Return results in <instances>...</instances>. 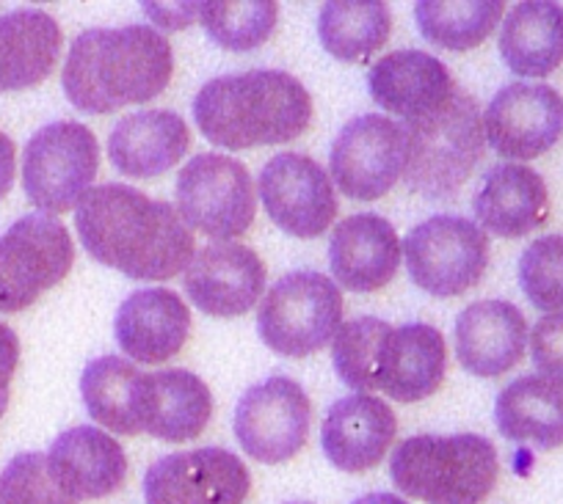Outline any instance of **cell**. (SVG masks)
<instances>
[{
  "label": "cell",
  "instance_id": "e0dca14e",
  "mask_svg": "<svg viewBox=\"0 0 563 504\" xmlns=\"http://www.w3.org/2000/svg\"><path fill=\"white\" fill-rule=\"evenodd\" d=\"M113 331L119 348L130 359L139 365H164L188 343L191 309L175 290L144 287L124 298L113 320Z\"/></svg>",
  "mask_w": 563,
  "mask_h": 504
},
{
  "label": "cell",
  "instance_id": "30bf717a",
  "mask_svg": "<svg viewBox=\"0 0 563 504\" xmlns=\"http://www.w3.org/2000/svg\"><path fill=\"white\" fill-rule=\"evenodd\" d=\"M75 262L69 229L45 213L23 215L0 237V314H18L67 279Z\"/></svg>",
  "mask_w": 563,
  "mask_h": 504
},
{
  "label": "cell",
  "instance_id": "f546056e",
  "mask_svg": "<svg viewBox=\"0 0 563 504\" xmlns=\"http://www.w3.org/2000/svg\"><path fill=\"white\" fill-rule=\"evenodd\" d=\"M144 372L122 356H100L80 376V394L91 419L117 436H139Z\"/></svg>",
  "mask_w": 563,
  "mask_h": 504
},
{
  "label": "cell",
  "instance_id": "4dcf8cb0",
  "mask_svg": "<svg viewBox=\"0 0 563 504\" xmlns=\"http://www.w3.org/2000/svg\"><path fill=\"white\" fill-rule=\"evenodd\" d=\"M393 34V14L382 0H334L321 9L318 36L329 56L360 64L382 51Z\"/></svg>",
  "mask_w": 563,
  "mask_h": 504
},
{
  "label": "cell",
  "instance_id": "d6a6232c",
  "mask_svg": "<svg viewBox=\"0 0 563 504\" xmlns=\"http://www.w3.org/2000/svg\"><path fill=\"white\" fill-rule=\"evenodd\" d=\"M393 325L382 317H356L340 325L334 334L332 361L340 381L354 392H376L382 354Z\"/></svg>",
  "mask_w": 563,
  "mask_h": 504
},
{
  "label": "cell",
  "instance_id": "8d00e7d4",
  "mask_svg": "<svg viewBox=\"0 0 563 504\" xmlns=\"http://www.w3.org/2000/svg\"><path fill=\"white\" fill-rule=\"evenodd\" d=\"M530 354H533L536 370L563 387V312L547 314L533 325Z\"/></svg>",
  "mask_w": 563,
  "mask_h": 504
},
{
  "label": "cell",
  "instance_id": "6da1fadb",
  "mask_svg": "<svg viewBox=\"0 0 563 504\" xmlns=\"http://www.w3.org/2000/svg\"><path fill=\"white\" fill-rule=\"evenodd\" d=\"M75 229L89 257L135 281H169L197 254L177 208L119 182L86 193L75 208Z\"/></svg>",
  "mask_w": 563,
  "mask_h": 504
},
{
  "label": "cell",
  "instance_id": "ab89813d",
  "mask_svg": "<svg viewBox=\"0 0 563 504\" xmlns=\"http://www.w3.org/2000/svg\"><path fill=\"white\" fill-rule=\"evenodd\" d=\"M14 171H18V149L7 133H0V199L12 191Z\"/></svg>",
  "mask_w": 563,
  "mask_h": 504
},
{
  "label": "cell",
  "instance_id": "5b68a950",
  "mask_svg": "<svg viewBox=\"0 0 563 504\" xmlns=\"http://www.w3.org/2000/svg\"><path fill=\"white\" fill-rule=\"evenodd\" d=\"M497 474L495 444L475 433L406 438L389 460L395 488L426 504H481Z\"/></svg>",
  "mask_w": 563,
  "mask_h": 504
},
{
  "label": "cell",
  "instance_id": "f1b7e54d",
  "mask_svg": "<svg viewBox=\"0 0 563 504\" xmlns=\"http://www.w3.org/2000/svg\"><path fill=\"white\" fill-rule=\"evenodd\" d=\"M497 430L536 449L563 447V387L544 376H525L508 383L495 403Z\"/></svg>",
  "mask_w": 563,
  "mask_h": 504
},
{
  "label": "cell",
  "instance_id": "d4e9b609",
  "mask_svg": "<svg viewBox=\"0 0 563 504\" xmlns=\"http://www.w3.org/2000/svg\"><path fill=\"white\" fill-rule=\"evenodd\" d=\"M445 336L429 323H409L393 328L384 343L378 389L395 403H420L445 381Z\"/></svg>",
  "mask_w": 563,
  "mask_h": 504
},
{
  "label": "cell",
  "instance_id": "ba28073f",
  "mask_svg": "<svg viewBox=\"0 0 563 504\" xmlns=\"http://www.w3.org/2000/svg\"><path fill=\"white\" fill-rule=\"evenodd\" d=\"M177 213L191 232L230 243L246 235L257 213V191L241 160L219 152L194 155L177 177Z\"/></svg>",
  "mask_w": 563,
  "mask_h": 504
},
{
  "label": "cell",
  "instance_id": "d6986e66",
  "mask_svg": "<svg viewBox=\"0 0 563 504\" xmlns=\"http://www.w3.org/2000/svg\"><path fill=\"white\" fill-rule=\"evenodd\" d=\"M398 232L376 213L349 215L329 240V265L334 281L351 292H376L395 279L400 265Z\"/></svg>",
  "mask_w": 563,
  "mask_h": 504
},
{
  "label": "cell",
  "instance_id": "4316f807",
  "mask_svg": "<svg viewBox=\"0 0 563 504\" xmlns=\"http://www.w3.org/2000/svg\"><path fill=\"white\" fill-rule=\"evenodd\" d=\"M62 25L40 9L0 14V94L45 83L62 56Z\"/></svg>",
  "mask_w": 563,
  "mask_h": 504
},
{
  "label": "cell",
  "instance_id": "8fae6325",
  "mask_svg": "<svg viewBox=\"0 0 563 504\" xmlns=\"http://www.w3.org/2000/svg\"><path fill=\"white\" fill-rule=\"evenodd\" d=\"M310 436V397L294 378L271 376L243 392L235 408V438L257 463L296 458Z\"/></svg>",
  "mask_w": 563,
  "mask_h": 504
},
{
  "label": "cell",
  "instance_id": "2e32d148",
  "mask_svg": "<svg viewBox=\"0 0 563 504\" xmlns=\"http://www.w3.org/2000/svg\"><path fill=\"white\" fill-rule=\"evenodd\" d=\"M183 284L199 312L238 317L263 295L265 265L257 251L241 243H210L194 254Z\"/></svg>",
  "mask_w": 563,
  "mask_h": 504
},
{
  "label": "cell",
  "instance_id": "3957f363",
  "mask_svg": "<svg viewBox=\"0 0 563 504\" xmlns=\"http://www.w3.org/2000/svg\"><path fill=\"white\" fill-rule=\"evenodd\" d=\"M194 122L221 149L288 144L310 127L312 97L282 69L224 75L199 89Z\"/></svg>",
  "mask_w": 563,
  "mask_h": 504
},
{
  "label": "cell",
  "instance_id": "277c9868",
  "mask_svg": "<svg viewBox=\"0 0 563 504\" xmlns=\"http://www.w3.org/2000/svg\"><path fill=\"white\" fill-rule=\"evenodd\" d=\"M404 133V180L429 199H451L473 177L486 149L484 116L464 89H453L440 108L406 122Z\"/></svg>",
  "mask_w": 563,
  "mask_h": 504
},
{
  "label": "cell",
  "instance_id": "ffe728a7",
  "mask_svg": "<svg viewBox=\"0 0 563 504\" xmlns=\"http://www.w3.org/2000/svg\"><path fill=\"white\" fill-rule=\"evenodd\" d=\"M528 348L525 314L508 301L470 303L456 320V359L478 378H500L522 361Z\"/></svg>",
  "mask_w": 563,
  "mask_h": 504
},
{
  "label": "cell",
  "instance_id": "cb8c5ba5",
  "mask_svg": "<svg viewBox=\"0 0 563 504\" xmlns=\"http://www.w3.org/2000/svg\"><path fill=\"white\" fill-rule=\"evenodd\" d=\"M367 89L376 105L411 122L440 108L456 86L445 64L431 53L395 51L373 64Z\"/></svg>",
  "mask_w": 563,
  "mask_h": 504
},
{
  "label": "cell",
  "instance_id": "d590c367",
  "mask_svg": "<svg viewBox=\"0 0 563 504\" xmlns=\"http://www.w3.org/2000/svg\"><path fill=\"white\" fill-rule=\"evenodd\" d=\"M0 504H80L58 488L47 455L20 452L0 471Z\"/></svg>",
  "mask_w": 563,
  "mask_h": 504
},
{
  "label": "cell",
  "instance_id": "7c38bea8",
  "mask_svg": "<svg viewBox=\"0 0 563 504\" xmlns=\"http://www.w3.org/2000/svg\"><path fill=\"white\" fill-rule=\"evenodd\" d=\"M406 168L404 124L365 113L345 124L332 144L329 171L340 191L356 202H376L395 188Z\"/></svg>",
  "mask_w": 563,
  "mask_h": 504
},
{
  "label": "cell",
  "instance_id": "74e56055",
  "mask_svg": "<svg viewBox=\"0 0 563 504\" xmlns=\"http://www.w3.org/2000/svg\"><path fill=\"white\" fill-rule=\"evenodd\" d=\"M20 365V339L7 323H0V419L9 408V389Z\"/></svg>",
  "mask_w": 563,
  "mask_h": 504
},
{
  "label": "cell",
  "instance_id": "e575fe53",
  "mask_svg": "<svg viewBox=\"0 0 563 504\" xmlns=\"http://www.w3.org/2000/svg\"><path fill=\"white\" fill-rule=\"evenodd\" d=\"M519 284L541 312H563V235L536 237L519 257Z\"/></svg>",
  "mask_w": 563,
  "mask_h": 504
},
{
  "label": "cell",
  "instance_id": "603a6c76",
  "mask_svg": "<svg viewBox=\"0 0 563 504\" xmlns=\"http://www.w3.org/2000/svg\"><path fill=\"white\" fill-rule=\"evenodd\" d=\"M473 210L481 229L517 240L544 224L550 215V193L539 171L519 163H500L481 180Z\"/></svg>",
  "mask_w": 563,
  "mask_h": 504
},
{
  "label": "cell",
  "instance_id": "f35d334b",
  "mask_svg": "<svg viewBox=\"0 0 563 504\" xmlns=\"http://www.w3.org/2000/svg\"><path fill=\"white\" fill-rule=\"evenodd\" d=\"M147 14H153V20L164 29H186L188 23L199 20L202 12V3H175V7H164V3H150Z\"/></svg>",
  "mask_w": 563,
  "mask_h": 504
},
{
  "label": "cell",
  "instance_id": "9a60e30c",
  "mask_svg": "<svg viewBox=\"0 0 563 504\" xmlns=\"http://www.w3.org/2000/svg\"><path fill=\"white\" fill-rule=\"evenodd\" d=\"M492 149L508 160H533L561 141L563 97L547 83H508L484 113Z\"/></svg>",
  "mask_w": 563,
  "mask_h": 504
},
{
  "label": "cell",
  "instance_id": "5bb4252c",
  "mask_svg": "<svg viewBox=\"0 0 563 504\" xmlns=\"http://www.w3.org/2000/svg\"><path fill=\"white\" fill-rule=\"evenodd\" d=\"M249 491L246 463L221 447L164 455L144 474L147 504H243Z\"/></svg>",
  "mask_w": 563,
  "mask_h": 504
},
{
  "label": "cell",
  "instance_id": "484cf974",
  "mask_svg": "<svg viewBox=\"0 0 563 504\" xmlns=\"http://www.w3.org/2000/svg\"><path fill=\"white\" fill-rule=\"evenodd\" d=\"M213 414L208 383L188 370H161L144 376L139 403L141 430L158 441L183 444L202 436Z\"/></svg>",
  "mask_w": 563,
  "mask_h": 504
},
{
  "label": "cell",
  "instance_id": "b9f144b4",
  "mask_svg": "<svg viewBox=\"0 0 563 504\" xmlns=\"http://www.w3.org/2000/svg\"><path fill=\"white\" fill-rule=\"evenodd\" d=\"M288 504H310V502H288Z\"/></svg>",
  "mask_w": 563,
  "mask_h": 504
},
{
  "label": "cell",
  "instance_id": "836d02e7",
  "mask_svg": "<svg viewBox=\"0 0 563 504\" xmlns=\"http://www.w3.org/2000/svg\"><path fill=\"white\" fill-rule=\"evenodd\" d=\"M199 20L216 45L246 53L271 40L279 20V7L274 0H238V3L216 0V3H202Z\"/></svg>",
  "mask_w": 563,
  "mask_h": 504
},
{
  "label": "cell",
  "instance_id": "8992f818",
  "mask_svg": "<svg viewBox=\"0 0 563 504\" xmlns=\"http://www.w3.org/2000/svg\"><path fill=\"white\" fill-rule=\"evenodd\" d=\"M343 325V292L338 281L316 270L282 276L260 301L257 331L265 348L288 359L318 354Z\"/></svg>",
  "mask_w": 563,
  "mask_h": 504
},
{
  "label": "cell",
  "instance_id": "ac0fdd59",
  "mask_svg": "<svg viewBox=\"0 0 563 504\" xmlns=\"http://www.w3.org/2000/svg\"><path fill=\"white\" fill-rule=\"evenodd\" d=\"M47 469L67 496L91 502L117 493L128 480L122 444L91 425L69 427L47 449Z\"/></svg>",
  "mask_w": 563,
  "mask_h": 504
},
{
  "label": "cell",
  "instance_id": "7402d4cb",
  "mask_svg": "<svg viewBox=\"0 0 563 504\" xmlns=\"http://www.w3.org/2000/svg\"><path fill=\"white\" fill-rule=\"evenodd\" d=\"M191 149V130L175 111H135L119 119L108 135L113 168L133 180L166 175Z\"/></svg>",
  "mask_w": 563,
  "mask_h": 504
},
{
  "label": "cell",
  "instance_id": "1f68e13d",
  "mask_svg": "<svg viewBox=\"0 0 563 504\" xmlns=\"http://www.w3.org/2000/svg\"><path fill=\"white\" fill-rule=\"evenodd\" d=\"M503 12L506 7L500 0H420L415 7V20L422 40L442 51L462 53L484 45L503 20Z\"/></svg>",
  "mask_w": 563,
  "mask_h": 504
},
{
  "label": "cell",
  "instance_id": "4fadbf2b",
  "mask_svg": "<svg viewBox=\"0 0 563 504\" xmlns=\"http://www.w3.org/2000/svg\"><path fill=\"white\" fill-rule=\"evenodd\" d=\"M260 202L282 232L294 237H321L338 215L332 177L321 163L301 152H279L260 171Z\"/></svg>",
  "mask_w": 563,
  "mask_h": 504
},
{
  "label": "cell",
  "instance_id": "44dd1931",
  "mask_svg": "<svg viewBox=\"0 0 563 504\" xmlns=\"http://www.w3.org/2000/svg\"><path fill=\"white\" fill-rule=\"evenodd\" d=\"M398 433V419L384 400L351 394L338 400L323 419L321 444L334 469L360 474L382 463Z\"/></svg>",
  "mask_w": 563,
  "mask_h": 504
},
{
  "label": "cell",
  "instance_id": "52a82bcc",
  "mask_svg": "<svg viewBox=\"0 0 563 504\" xmlns=\"http://www.w3.org/2000/svg\"><path fill=\"white\" fill-rule=\"evenodd\" d=\"M100 168L95 133L80 122H53L36 130L23 152V188L45 215H64L84 202Z\"/></svg>",
  "mask_w": 563,
  "mask_h": 504
},
{
  "label": "cell",
  "instance_id": "83f0119b",
  "mask_svg": "<svg viewBox=\"0 0 563 504\" xmlns=\"http://www.w3.org/2000/svg\"><path fill=\"white\" fill-rule=\"evenodd\" d=\"M500 56L519 78H547L563 64V9L550 0H525L508 12Z\"/></svg>",
  "mask_w": 563,
  "mask_h": 504
},
{
  "label": "cell",
  "instance_id": "60d3db41",
  "mask_svg": "<svg viewBox=\"0 0 563 504\" xmlns=\"http://www.w3.org/2000/svg\"><path fill=\"white\" fill-rule=\"evenodd\" d=\"M351 504H409V502L400 496H395V493L378 491V493H367V496H360L356 502H351Z\"/></svg>",
  "mask_w": 563,
  "mask_h": 504
},
{
  "label": "cell",
  "instance_id": "9c48e42d",
  "mask_svg": "<svg viewBox=\"0 0 563 504\" xmlns=\"http://www.w3.org/2000/svg\"><path fill=\"white\" fill-rule=\"evenodd\" d=\"M404 259L420 290L437 298H456L486 276L489 237L462 215H434L406 235Z\"/></svg>",
  "mask_w": 563,
  "mask_h": 504
},
{
  "label": "cell",
  "instance_id": "7a4b0ae2",
  "mask_svg": "<svg viewBox=\"0 0 563 504\" xmlns=\"http://www.w3.org/2000/svg\"><path fill=\"white\" fill-rule=\"evenodd\" d=\"M175 72L172 42L150 25L89 29L64 61V94L78 111L106 116L164 94Z\"/></svg>",
  "mask_w": 563,
  "mask_h": 504
}]
</instances>
